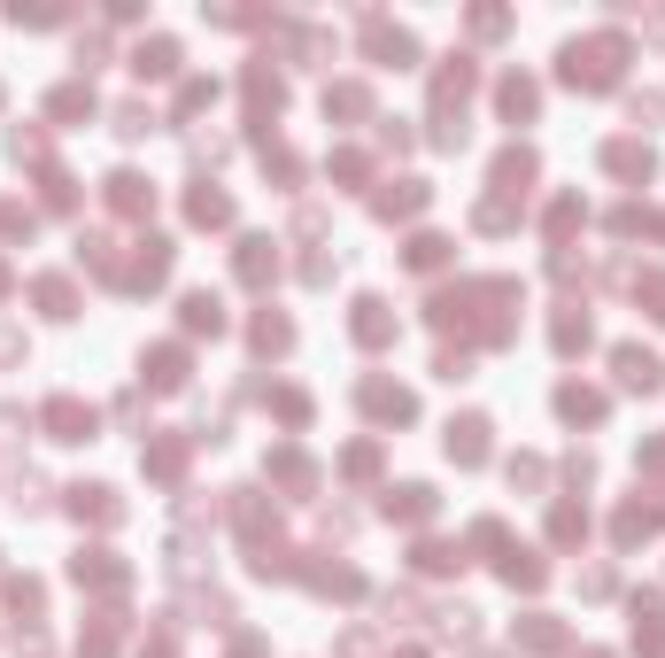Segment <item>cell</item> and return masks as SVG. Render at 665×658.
I'll return each instance as SVG.
<instances>
[{
    "instance_id": "16",
    "label": "cell",
    "mask_w": 665,
    "mask_h": 658,
    "mask_svg": "<svg viewBox=\"0 0 665 658\" xmlns=\"http://www.w3.org/2000/svg\"><path fill=\"white\" fill-rule=\"evenodd\" d=\"M387 511H403V519H426L434 511V488H395V504Z\"/></svg>"
},
{
    "instance_id": "6",
    "label": "cell",
    "mask_w": 665,
    "mask_h": 658,
    "mask_svg": "<svg viewBox=\"0 0 665 658\" xmlns=\"http://www.w3.org/2000/svg\"><path fill=\"white\" fill-rule=\"evenodd\" d=\"M132 70H140V78H171V70H178V47H171V39H147L140 55H132Z\"/></svg>"
},
{
    "instance_id": "18",
    "label": "cell",
    "mask_w": 665,
    "mask_h": 658,
    "mask_svg": "<svg viewBox=\"0 0 665 658\" xmlns=\"http://www.w3.org/2000/svg\"><path fill=\"white\" fill-rule=\"evenodd\" d=\"M418 202H426V194H418V186H395V194H379L372 210H379V217H395V210H418Z\"/></svg>"
},
{
    "instance_id": "3",
    "label": "cell",
    "mask_w": 665,
    "mask_h": 658,
    "mask_svg": "<svg viewBox=\"0 0 665 658\" xmlns=\"http://www.w3.org/2000/svg\"><path fill=\"white\" fill-rule=\"evenodd\" d=\"M47 426H55V442H86V434H93V411H78V403L62 395V403H47Z\"/></svg>"
},
{
    "instance_id": "2",
    "label": "cell",
    "mask_w": 665,
    "mask_h": 658,
    "mask_svg": "<svg viewBox=\"0 0 665 658\" xmlns=\"http://www.w3.org/2000/svg\"><path fill=\"white\" fill-rule=\"evenodd\" d=\"M611 364H619V380H627V388H658V380H665V364L650 357V349H619Z\"/></svg>"
},
{
    "instance_id": "7",
    "label": "cell",
    "mask_w": 665,
    "mask_h": 658,
    "mask_svg": "<svg viewBox=\"0 0 665 658\" xmlns=\"http://www.w3.org/2000/svg\"><path fill=\"white\" fill-rule=\"evenodd\" d=\"M364 411H372V419H410V395L387 388V380H372V388H364Z\"/></svg>"
},
{
    "instance_id": "9",
    "label": "cell",
    "mask_w": 665,
    "mask_h": 658,
    "mask_svg": "<svg viewBox=\"0 0 665 658\" xmlns=\"http://www.w3.org/2000/svg\"><path fill=\"white\" fill-rule=\"evenodd\" d=\"M495 101H503V117H511V124L534 117V86H526V78H503V93H495Z\"/></svg>"
},
{
    "instance_id": "13",
    "label": "cell",
    "mask_w": 665,
    "mask_h": 658,
    "mask_svg": "<svg viewBox=\"0 0 665 658\" xmlns=\"http://www.w3.org/2000/svg\"><path fill=\"white\" fill-rule=\"evenodd\" d=\"M186 326H194V333H217V326H225L217 295H186Z\"/></svg>"
},
{
    "instance_id": "14",
    "label": "cell",
    "mask_w": 665,
    "mask_h": 658,
    "mask_svg": "<svg viewBox=\"0 0 665 658\" xmlns=\"http://www.w3.org/2000/svg\"><path fill=\"white\" fill-rule=\"evenodd\" d=\"M557 411H565V419H604V395H588V388H565V395H557Z\"/></svg>"
},
{
    "instance_id": "5",
    "label": "cell",
    "mask_w": 665,
    "mask_h": 658,
    "mask_svg": "<svg viewBox=\"0 0 665 658\" xmlns=\"http://www.w3.org/2000/svg\"><path fill=\"white\" fill-rule=\"evenodd\" d=\"M449 457L480 465V457H488V419H464V426H449Z\"/></svg>"
},
{
    "instance_id": "12",
    "label": "cell",
    "mask_w": 665,
    "mask_h": 658,
    "mask_svg": "<svg viewBox=\"0 0 665 658\" xmlns=\"http://www.w3.org/2000/svg\"><path fill=\"white\" fill-rule=\"evenodd\" d=\"M186 210H194V225H225L232 202H225V194H209V186H194V202H186Z\"/></svg>"
},
{
    "instance_id": "8",
    "label": "cell",
    "mask_w": 665,
    "mask_h": 658,
    "mask_svg": "<svg viewBox=\"0 0 665 658\" xmlns=\"http://www.w3.org/2000/svg\"><path fill=\"white\" fill-rule=\"evenodd\" d=\"M364 39H372V55H379V62H410V55H418V47H410V31H387L379 16H372V31H364Z\"/></svg>"
},
{
    "instance_id": "15",
    "label": "cell",
    "mask_w": 665,
    "mask_h": 658,
    "mask_svg": "<svg viewBox=\"0 0 665 658\" xmlns=\"http://www.w3.org/2000/svg\"><path fill=\"white\" fill-rule=\"evenodd\" d=\"M47 109H55V117H93V93H86V86H62Z\"/></svg>"
},
{
    "instance_id": "17",
    "label": "cell",
    "mask_w": 665,
    "mask_h": 658,
    "mask_svg": "<svg viewBox=\"0 0 665 658\" xmlns=\"http://www.w3.org/2000/svg\"><path fill=\"white\" fill-rule=\"evenodd\" d=\"M116 132H124V140H140V132H155V117H147L140 101H124V109H116Z\"/></svg>"
},
{
    "instance_id": "4",
    "label": "cell",
    "mask_w": 665,
    "mask_h": 658,
    "mask_svg": "<svg viewBox=\"0 0 665 658\" xmlns=\"http://www.w3.org/2000/svg\"><path fill=\"white\" fill-rule=\"evenodd\" d=\"M604 163L619 171V179H650V171H658V163H650V148H635V140H611Z\"/></svg>"
},
{
    "instance_id": "10",
    "label": "cell",
    "mask_w": 665,
    "mask_h": 658,
    "mask_svg": "<svg viewBox=\"0 0 665 658\" xmlns=\"http://www.w3.org/2000/svg\"><path fill=\"white\" fill-rule=\"evenodd\" d=\"M147 380H155V388H178V380H186V357H178V349H155V357H147Z\"/></svg>"
},
{
    "instance_id": "1",
    "label": "cell",
    "mask_w": 665,
    "mask_h": 658,
    "mask_svg": "<svg viewBox=\"0 0 665 658\" xmlns=\"http://www.w3.org/2000/svg\"><path fill=\"white\" fill-rule=\"evenodd\" d=\"M619 62H627V39H588V47H565V78L573 86H611L619 78Z\"/></svg>"
},
{
    "instance_id": "19",
    "label": "cell",
    "mask_w": 665,
    "mask_h": 658,
    "mask_svg": "<svg viewBox=\"0 0 665 658\" xmlns=\"http://www.w3.org/2000/svg\"><path fill=\"white\" fill-rule=\"evenodd\" d=\"M209 101H217V86H209V78H186V93H178V109H209Z\"/></svg>"
},
{
    "instance_id": "11",
    "label": "cell",
    "mask_w": 665,
    "mask_h": 658,
    "mask_svg": "<svg viewBox=\"0 0 665 658\" xmlns=\"http://www.w3.org/2000/svg\"><path fill=\"white\" fill-rule=\"evenodd\" d=\"M526 179H534V155H526V148H511L503 163H495V186H511V194H519Z\"/></svg>"
}]
</instances>
